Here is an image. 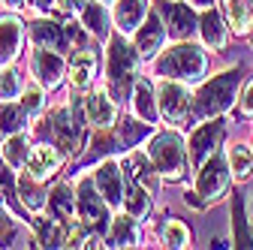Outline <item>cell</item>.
I'll list each match as a JSON object with an SVG mask.
<instances>
[{
	"label": "cell",
	"instance_id": "obj_1",
	"mask_svg": "<svg viewBox=\"0 0 253 250\" xmlns=\"http://www.w3.org/2000/svg\"><path fill=\"white\" fill-rule=\"evenodd\" d=\"M87 118H84V106H57L51 112H42L34 124H30V133H34L40 142H51L57 145L63 154H67V160H76L79 154L84 151L87 145Z\"/></svg>",
	"mask_w": 253,
	"mask_h": 250
},
{
	"label": "cell",
	"instance_id": "obj_2",
	"mask_svg": "<svg viewBox=\"0 0 253 250\" xmlns=\"http://www.w3.org/2000/svg\"><path fill=\"white\" fill-rule=\"evenodd\" d=\"M139 67H142V57L133 40L115 30L106 40V87L118 103L130 100V90L139 79Z\"/></svg>",
	"mask_w": 253,
	"mask_h": 250
},
{
	"label": "cell",
	"instance_id": "obj_3",
	"mask_svg": "<svg viewBox=\"0 0 253 250\" xmlns=\"http://www.w3.org/2000/svg\"><path fill=\"white\" fill-rule=\"evenodd\" d=\"M241 79H244L241 67H226L223 73L205 79L199 84V90L193 93V121L199 124L205 118L226 115L241 93Z\"/></svg>",
	"mask_w": 253,
	"mask_h": 250
},
{
	"label": "cell",
	"instance_id": "obj_4",
	"mask_svg": "<svg viewBox=\"0 0 253 250\" xmlns=\"http://www.w3.org/2000/svg\"><path fill=\"white\" fill-rule=\"evenodd\" d=\"M208 48L193 42V40H184V42H175L169 45L166 51H160L154 57V76L157 79H178V82H202V76L208 73Z\"/></svg>",
	"mask_w": 253,
	"mask_h": 250
},
{
	"label": "cell",
	"instance_id": "obj_5",
	"mask_svg": "<svg viewBox=\"0 0 253 250\" xmlns=\"http://www.w3.org/2000/svg\"><path fill=\"white\" fill-rule=\"evenodd\" d=\"M145 151L154 160V166H157L163 181H169V184L184 181V175L190 169V154H187V139L178 133V127L154 130L151 139L145 142Z\"/></svg>",
	"mask_w": 253,
	"mask_h": 250
},
{
	"label": "cell",
	"instance_id": "obj_6",
	"mask_svg": "<svg viewBox=\"0 0 253 250\" xmlns=\"http://www.w3.org/2000/svg\"><path fill=\"white\" fill-rule=\"evenodd\" d=\"M229 181H232V172L226 163V154L217 151L214 157H208L196 169V184H193V190L184 193V205L193 211H205L208 205L220 202L229 193Z\"/></svg>",
	"mask_w": 253,
	"mask_h": 250
},
{
	"label": "cell",
	"instance_id": "obj_7",
	"mask_svg": "<svg viewBox=\"0 0 253 250\" xmlns=\"http://www.w3.org/2000/svg\"><path fill=\"white\" fill-rule=\"evenodd\" d=\"M76 205H79V220L84 226H90L93 232L106 235L112 226L115 208L106 202V196L100 193V187L93 184V172H79L76 175Z\"/></svg>",
	"mask_w": 253,
	"mask_h": 250
},
{
	"label": "cell",
	"instance_id": "obj_8",
	"mask_svg": "<svg viewBox=\"0 0 253 250\" xmlns=\"http://www.w3.org/2000/svg\"><path fill=\"white\" fill-rule=\"evenodd\" d=\"M157 106H160V118L169 127H181V124L193 121V93H190L187 82L160 79V84H157Z\"/></svg>",
	"mask_w": 253,
	"mask_h": 250
},
{
	"label": "cell",
	"instance_id": "obj_9",
	"mask_svg": "<svg viewBox=\"0 0 253 250\" xmlns=\"http://www.w3.org/2000/svg\"><path fill=\"white\" fill-rule=\"evenodd\" d=\"M223 136H226V121L223 118H205L199 121L193 130H190L187 136V154H190V169H199L208 157H214V154L220 151V145H223Z\"/></svg>",
	"mask_w": 253,
	"mask_h": 250
},
{
	"label": "cell",
	"instance_id": "obj_10",
	"mask_svg": "<svg viewBox=\"0 0 253 250\" xmlns=\"http://www.w3.org/2000/svg\"><path fill=\"white\" fill-rule=\"evenodd\" d=\"M157 12L163 15L166 34L172 42H184L199 37V12L193 3H184V0H163L157 3Z\"/></svg>",
	"mask_w": 253,
	"mask_h": 250
},
{
	"label": "cell",
	"instance_id": "obj_11",
	"mask_svg": "<svg viewBox=\"0 0 253 250\" xmlns=\"http://www.w3.org/2000/svg\"><path fill=\"white\" fill-rule=\"evenodd\" d=\"M67 67L70 64H67V54L63 51L40 48V45H34V51H30V76L45 90H54L67 82Z\"/></svg>",
	"mask_w": 253,
	"mask_h": 250
},
{
	"label": "cell",
	"instance_id": "obj_12",
	"mask_svg": "<svg viewBox=\"0 0 253 250\" xmlns=\"http://www.w3.org/2000/svg\"><path fill=\"white\" fill-rule=\"evenodd\" d=\"M84 118L90 124V130H106V127H115L121 121V103L109 93L106 84H93L87 93H84Z\"/></svg>",
	"mask_w": 253,
	"mask_h": 250
},
{
	"label": "cell",
	"instance_id": "obj_13",
	"mask_svg": "<svg viewBox=\"0 0 253 250\" xmlns=\"http://www.w3.org/2000/svg\"><path fill=\"white\" fill-rule=\"evenodd\" d=\"M118 154H126V151H124V142H121V136H118V127L90 130V139H87L84 151L73 160V166L82 172V169H87L90 163L97 166L100 160H106V157H118Z\"/></svg>",
	"mask_w": 253,
	"mask_h": 250
},
{
	"label": "cell",
	"instance_id": "obj_14",
	"mask_svg": "<svg viewBox=\"0 0 253 250\" xmlns=\"http://www.w3.org/2000/svg\"><path fill=\"white\" fill-rule=\"evenodd\" d=\"M100 76V51L93 48V42L82 45L73 51L70 57V67H67V82L76 93H87L93 87V82H97Z\"/></svg>",
	"mask_w": 253,
	"mask_h": 250
},
{
	"label": "cell",
	"instance_id": "obj_15",
	"mask_svg": "<svg viewBox=\"0 0 253 250\" xmlns=\"http://www.w3.org/2000/svg\"><path fill=\"white\" fill-rule=\"evenodd\" d=\"M63 163H70L67 160V154H63L57 145H51V142H34V148H30V157H27V166H24V172L30 175V178H37V181H42V184H48L60 169H63Z\"/></svg>",
	"mask_w": 253,
	"mask_h": 250
},
{
	"label": "cell",
	"instance_id": "obj_16",
	"mask_svg": "<svg viewBox=\"0 0 253 250\" xmlns=\"http://www.w3.org/2000/svg\"><path fill=\"white\" fill-rule=\"evenodd\" d=\"M93 184L100 187V193L106 196V202L118 211L124 205V190H126V172L121 166L118 157H106L93 166Z\"/></svg>",
	"mask_w": 253,
	"mask_h": 250
},
{
	"label": "cell",
	"instance_id": "obj_17",
	"mask_svg": "<svg viewBox=\"0 0 253 250\" xmlns=\"http://www.w3.org/2000/svg\"><path fill=\"white\" fill-rule=\"evenodd\" d=\"M27 34H30V42L40 45V48H54V51H63V54L73 48L67 21L51 18V15H37L27 24Z\"/></svg>",
	"mask_w": 253,
	"mask_h": 250
},
{
	"label": "cell",
	"instance_id": "obj_18",
	"mask_svg": "<svg viewBox=\"0 0 253 250\" xmlns=\"http://www.w3.org/2000/svg\"><path fill=\"white\" fill-rule=\"evenodd\" d=\"M166 40H169V34H166L163 15L157 12V9H151L148 18L142 21V27L133 34V45H136V51L142 57V64H145V60H154L157 54H160L163 45H166Z\"/></svg>",
	"mask_w": 253,
	"mask_h": 250
},
{
	"label": "cell",
	"instance_id": "obj_19",
	"mask_svg": "<svg viewBox=\"0 0 253 250\" xmlns=\"http://www.w3.org/2000/svg\"><path fill=\"white\" fill-rule=\"evenodd\" d=\"M121 166H124V172L130 175V178H136L142 187H148L151 196L160 193L163 178H160V172H157V166H154V160L148 157V151H145V148H133V151L121 154Z\"/></svg>",
	"mask_w": 253,
	"mask_h": 250
},
{
	"label": "cell",
	"instance_id": "obj_20",
	"mask_svg": "<svg viewBox=\"0 0 253 250\" xmlns=\"http://www.w3.org/2000/svg\"><path fill=\"white\" fill-rule=\"evenodd\" d=\"M27 42V24L15 12L0 15V64H15Z\"/></svg>",
	"mask_w": 253,
	"mask_h": 250
},
{
	"label": "cell",
	"instance_id": "obj_21",
	"mask_svg": "<svg viewBox=\"0 0 253 250\" xmlns=\"http://www.w3.org/2000/svg\"><path fill=\"white\" fill-rule=\"evenodd\" d=\"M45 214H51L54 220H60L63 226H73L79 220V205H76V184L73 181H57L48 190V202H45Z\"/></svg>",
	"mask_w": 253,
	"mask_h": 250
},
{
	"label": "cell",
	"instance_id": "obj_22",
	"mask_svg": "<svg viewBox=\"0 0 253 250\" xmlns=\"http://www.w3.org/2000/svg\"><path fill=\"white\" fill-rule=\"evenodd\" d=\"M148 12H151V0H115L112 3V24H115L118 34L133 40V34L148 18Z\"/></svg>",
	"mask_w": 253,
	"mask_h": 250
},
{
	"label": "cell",
	"instance_id": "obj_23",
	"mask_svg": "<svg viewBox=\"0 0 253 250\" xmlns=\"http://www.w3.org/2000/svg\"><path fill=\"white\" fill-rule=\"evenodd\" d=\"M199 40L208 51H223L226 40H229V24L223 21V15L217 12V6H205L199 9Z\"/></svg>",
	"mask_w": 253,
	"mask_h": 250
},
{
	"label": "cell",
	"instance_id": "obj_24",
	"mask_svg": "<svg viewBox=\"0 0 253 250\" xmlns=\"http://www.w3.org/2000/svg\"><path fill=\"white\" fill-rule=\"evenodd\" d=\"M142 220H136V217L130 211L118 208L115 217H112V226L106 232V247H139L142 241Z\"/></svg>",
	"mask_w": 253,
	"mask_h": 250
},
{
	"label": "cell",
	"instance_id": "obj_25",
	"mask_svg": "<svg viewBox=\"0 0 253 250\" xmlns=\"http://www.w3.org/2000/svg\"><path fill=\"white\" fill-rule=\"evenodd\" d=\"M130 109L136 118H142L145 124H151V127H157L163 118H160V106H157V87L148 82V79H136L133 90H130Z\"/></svg>",
	"mask_w": 253,
	"mask_h": 250
},
{
	"label": "cell",
	"instance_id": "obj_26",
	"mask_svg": "<svg viewBox=\"0 0 253 250\" xmlns=\"http://www.w3.org/2000/svg\"><path fill=\"white\" fill-rule=\"evenodd\" d=\"M15 190H18V202L27 208V214H42V211H45L48 190H45L42 181L30 178L27 172H18V175H15Z\"/></svg>",
	"mask_w": 253,
	"mask_h": 250
},
{
	"label": "cell",
	"instance_id": "obj_27",
	"mask_svg": "<svg viewBox=\"0 0 253 250\" xmlns=\"http://www.w3.org/2000/svg\"><path fill=\"white\" fill-rule=\"evenodd\" d=\"M30 148H34V142H30L27 133H9V136H3V142H0V160H3V163L18 175V172H24V166H27Z\"/></svg>",
	"mask_w": 253,
	"mask_h": 250
},
{
	"label": "cell",
	"instance_id": "obj_28",
	"mask_svg": "<svg viewBox=\"0 0 253 250\" xmlns=\"http://www.w3.org/2000/svg\"><path fill=\"white\" fill-rule=\"evenodd\" d=\"M79 21L84 24V30L93 37V40H109V24H112V15L106 9V3L100 0H84L82 9H79Z\"/></svg>",
	"mask_w": 253,
	"mask_h": 250
},
{
	"label": "cell",
	"instance_id": "obj_29",
	"mask_svg": "<svg viewBox=\"0 0 253 250\" xmlns=\"http://www.w3.org/2000/svg\"><path fill=\"white\" fill-rule=\"evenodd\" d=\"M124 211H130L136 220H148L151 217V208H154V196L148 187H142L136 178L126 175V190H124Z\"/></svg>",
	"mask_w": 253,
	"mask_h": 250
},
{
	"label": "cell",
	"instance_id": "obj_30",
	"mask_svg": "<svg viewBox=\"0 0 253 250\" xmlns=\"http://www.w3.org/2000/svg\"><path fill=\"white\" fill-rule=\"evenodd\" d=\"M30 124H34V115L24 109L21 100H6V103H0V136L27 133Z\"/></svg>",
	"mask_w": 253,
	"mask_h": 250
},
{
	"label": "cell",
	"instance_id": "obj_31",
	"mask_svg": "<svg viewBox=\"0 0 253 250\" xmlns=\"http://www.w3.org/2000/svg\"><path fill=\"white\" fill-rule=\"evenodd\" d=\"M226 163H229V172H232V178L238 184L241 181H250V175H253V145L232 142L226 148Z\"/></svg>",
	"mask_w": 253,
	"mask_h": 250
},
{
	"label": "cell",
	"instance_id": "obj_32",
	"mask_svg": "<svg viewBox=\"0 0 253 250\" xmlns=\"http://www.w3.org/2000/svg\"><path fill=\"white\" fill-rule=\"evenodd\" d=\"M223 9H226V24L232 34L247 37L253 30V3L250 0H223Z\"/></svg>",
	"mask_w": 253,
	"mask_h": 250
},
{
	"label": "cell",
	"instance_id": "obj_33",
	"mask_svg": "<svg viewBox=\"0 0 253 250\" xmlns=\"http://www.w3.org/2000/svg\"><path fill=\"white\" fill-rule=\"evenodd\" d=\"M160 241L163 247L169 250H184L193 244V232H190V226L184 220H178V217H169V220L160 226Z\"/></svg>",
	"mask_w": 253,
	"mask_h": 250
},
{
	"label": "cell",
	"instance_id": "obj_34",
	"mask_svg": "<svg viewBox=\"0 0 253 250\" xmlns=\"http://www.w3.org/2000/svg\"><path fill=\"white\" fill-rule=\"evenodd\" d=\"M24 90V76L15 64H0V103L18 100Z\"/></svg>",
	"mask_w": 253,
	"mask_h": 250
},
{
	"label": "cell",
	"instance_id": "obj_35",
	"mask_svg": "<svg viewBox=\"0 0 253 250\" xmlns=\"http://www.w3.org/2000/svg\"><path fill=\"white\" fill-rule=\"evenodd\" d=\"M232 244L235 247H253V229L244 217V202L238 196L232 199Z\"/></svg>",
	"mask_w": 253,
	"mask_h": 250
},
{
	"label": "cell",
	"instance_id": "obj_36",
	"mask_svg": "<svg viewBox=\"0 0 253 250\" xmlns=\"http://www.w3.org/2000/svg\"><path fill=\"white\" fill-rule=\"evenodd\" d=\"M45 93H48V90H45L40 82H30V84H24L21 97H18V100L24 103V109H27L30 115H34V121L45 112Z\"/></svg>",
	"mask_w": 253,
	"mask_h": 250
},
{
	"label": "cell",
	"instance_id": "obj_37",
	"mask_svg": "<svg viewBox=\"0 0 253 250\" xmlns=\"http://www.w3.org/2000/svg\"><path fill=\"white\" fill-rule=\"evenodd\" d=\"M15 232V220H12V214L6 211V205L0 202V247H3Z\"/></svg>",
	"mask_w": 253,
	"mask_h": 250
},
{
	"label": "cell",
	"instance_id": "obj_38",
	"mask_svg": "<svg viewBox=\"0 0 253 250\" xmlns=\"http://www.w3.org/2000/svg\"><path fill=\"white\" fill-rule=\"evenodd\" d=\"M238 106H241V115L253 118V76L241 84V93H238Z\"/></svg>",
	"mask_w": 253,
	"mask_h": 250
},
{
	"label": "cell",
	"instance_id": "obj_39",
	"mask_svg": "<svg viewBox=\"0 0 253 250\" xmlns=\"http://www.w3.org/2000/svg\"><path fill=\"white\" fill-rule=\"evenodd\" d=\"M30 6L37 9V15H51V18H60V3L57 0H30ZM63 21V18H60Z\"/></svg>",
	"mask_w": 253,
	"mask_h": 250
},
{
	"label": "cell",
	"instance_id": "obj_40",
	"mask_svg": "<svg viewBox=\"0 0 253 250\" xmlns=\"http://www.w3.org/2000/svg\"><path fill=\"white\" fill-rule=\"evenodd\" d=\"M57 3H60V18L67 21V18H79V9L84 0H57Z\"/></svg>",
	"mask_w": 253,
	"mask_h": 250
},
{
	"label": "cell",
	"instance_id": "obj_41",
	"mask_svg": "<svg viewBox=\"0 0 253 250\" xmlns=\"http://www.w3.org/2000/svg\"><path fill=\"white\" fill-rule=\"evenodd\" d=\"M3 3H6L9 9H24V6H27V0H3Z\"/></svg>",
	"mask_w": 253,
	"mask_h": 250
},
{
	"label": "cell",
	"instance_id": "obj_42",
	"mask_svg": "<svg viewBox=\"0 0 253 250\" xmlns=\"http://www.w3.org/2000/svg\"><path fill=\"white\" fill-rule=\"evenodd\" d=\"M190 3H193V6H199V9H205V6H214L217 0H190Z\"/></svg>",
	"mask_w": 253,
	"mask_h": 250
},
{
	"label": "cell",
	"instance_id": "obj_43",
	"mask_svg": "<svg viewBox=\"0 0 253 250\" xmlns=\"http://www.w3.org/2000/svg\"><path fill=\"white\" fill-rule=\"evenodd\" d=\"M247 40H250V45H253V30H250V34H247Z\"/></svg>",
	"mask_w": 253,
	"mask_h": 250
},
{
	"label": "cell",
	"instance_id": "obj_44",
	"mask_svg": "<svg viewBox=\"0 0 253 250\" xmlns=\"http://www.w3.org/2000/svg\"><path fill=\"white\" fill-rule=\"evenodd\" d=\"M100 3H106V6H109V3H115V0H100Z\"/></svg>",
	"mask_w": 253,
	"mask_h": 250
},
{
	"label": "cell",
	"instance_id": "obj_45",
	"mask_svg": "<svg viewBox=\"0 0 253 250\" xmlns=\"http://www.w3.org/2000/svg\"><path fill=\"white\" fill-rule=\"evenodd\" d=\"M250 211H253V193H250Z\"/></svg>",
	"mask_w": 253,
	"mask_h": 250
}]
</instances>
